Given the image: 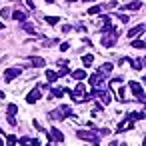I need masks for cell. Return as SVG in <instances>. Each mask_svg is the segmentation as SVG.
<instances>
[{"label": "cell", "mask_w": 146, "mask_h": 146, "mask_svg": "<svg viewBox=\"0 0 146 146\" xmlns=\"http://www.w3.org/2000/svg\"><path fill=\"white\" fill-rule=\"evenodd\" d=\"M120 38V30L118 28H110L108 32H104L102 34V46H106V48H112L114 44H116V40Z\"/></svg>", "instance_id": "cell-1"}, {"label": "cell", "mask_w": 146, "mask_h": 146, "mask_svg": "<svg viewBox=\"0 0 146 146\" xmlns=\"http://www.w3.org/2000/svg\"><path fill=\"white\" fill-rule=\"evenodd\" d=\"M76 136H78L80 140H88L90 144H100L98 134H92V132H88V130H78V132H76Z\"/></svg>", "instance_id": "cell-2"}, {"label": "cell", "mask_w": 146, "mask_h": 146, "mask_svg": "<svg viewBox=\"0 0 146 146\" xmlns=\"http://www.w3.org/2000/svg\"><path fill=\"white\" fill-rule=\"evenodd\" d=\"M84 92H86V88H84V84L80 82V84L74 88V92H70V94H72V100H74V102H84V100H86Z\"/></svg>", "instance_id": "cell-3"}, {"label": "cell", "mask_w": 146, "mask_h": 146, "mask_svg": "<svg viewBox=\"0 0 146 146\" xmlns=\"http://www.w3.org/2000/svg\"><path fill=\"white\" fill-rule=\"evenodd\" d=\"M88 82H90V86H94V88H100L102 84H104V72H96V74H92L90 78H88Z\"/></svg>", "instance_id": "cell-4"}, {"label": "cell", "mask_w": 146, "mask_h": 146, "mask_svg": "<svg viewBox=\"0 0 146 146\" xmlns=\"http://www.w3.org/2000/svg\"><path fill=\"white\" fill-rule=\"evenodd\" d=\"M68 114H70V106H60V108H56V112H50V118L62 120V118H66Z\"/></svg>", "instance_id": "cell-5"}, {"label": "cell", "mask_w": 146, "mask_h": 146, "mask_svg": "<svg viewBox=\"0 0 146 146\" xmlns=\"http://www.w3.org/2000/svg\"><path fill=\"white\" fill-rule=\"evenodd\" d=\"M130 90L134 92V96L140 100V102H144L146 98H144V90H142V86L138 84V82H130Z\"/></svg>", "instance_id": "cell-6"}, {"label": "cell", "mask_w": 146, "mask_h": 146, "mask_svg": "<svg viewBox=\"0 0 146 146\" xmlns=\"http://www.w3.org/2000/svg\"><path fill=\"white\" fill-rule=\"evenodd\" d=\"M20 72H22L20 68H8V70L4 72V80H6V82H10V80H14Z\"/></svg>", "instance_id": "cell-7"}, {"label": "cell", "mask_w": 146, "mask_h": 146, "mask_svg": "<svg viewBox=\"0 0 146 146\" xmlns=\"http://www.w3.org/2000/svg\"><path fill=\"white\" fill-rule=\"evenodd\" d=\"M40 96H42V94H40V86H38V88H34V90L26 96V102H28V104H34L36 100H40Z\"/></svg>", "instance_id": "cell-8"}, {"label": "cell", "mask_w": 146, "mask_h": 146, "mask_svg": "<svg viewBox=\"0 0 146 146\" xmlns=\"http://www.w3.org/2000/svg\"><path fill=\"white\" fill-rule=\"evenodd\" d=\"M26 16H28V14H26L24 10H14V12H12V18H14V20H18V22H24V20H26Z\"/></svg>", "instance_id": "cell-9"}, {"label": "cell", "mask_w": 146, "mask_h": 146, "mask_svg": "<svg viewBox=\"0 0 146 146\" xmlns=\"http://www.w3.org/2000/svg\"><path fill=\"white\" fill-rule=\"evenodd\" d=\"M142 32H144V24H138V26H134L132 30H128V36H130V38H134V36L142 34Z\"/></svg>", "instance_id": "cell-10"}, {"label": "cell", "mask_w": 146, "mask_h": 146, "mask_svg": "<svg viewBox=\"0 0 146 146\" xmlns=\"http://www.w3.org/2000/svg\"><path fill=\"white\" fill-rule=\"evenodd\" d=\"M30 64L36 66V68H42L46 62H44V58H40V56H30Z\"/></svg>", "instance_id": "cell-11"}, {"label": "cell", "mask_w": 146, "mask_h": 146, "mask_svg": "<svg viewBox=\"0 0 146 146\" xmlns=\"http://www.w3.org/2000/svg\"><path fill=\"white\" fill-rule=\"evenodd\" d=\"M70 74H72V78H76V80L88 78V76H86V70H74V72H70Z\"/></svg>", "instance_id": "cell-12"}, {"label": "cell", "mask_w": 146, "mask_h": 146, "mask_svg": "<svg viewBox=\"0 0 146 146\" xmlns=\"http://www.w3.org/2000/svg\"><path fill=\"white\" fill-rule=\"evenodd\" d=\"M52 138H54L56 142H64V134H62L58 128H52Z\"/></svg>", "instance_id": "cell-13"}, {"label": "cell", "mask_w": 146, "mask_h": 146, "mask_svg": "<svg viewBox=\"0 0 146 146\" xmlns=\"http://www.w3.org/2000/svg\"><path fill=\"white\" fill-rule=\"evenodd\" d=\"M132 126H134V120L130 118L128 122H122V124L118 126V132H124V130H128V128H132Z\"/></svg>", "instance_id": "cell-14"}, {"label": "cell", "mask_w": 146, "mask_h": 146, "mask_svg": "<svg viewBox=\"0 0 146 146\" xmlns=\"http://www.w3.org/2000/svg\"><path fill=\"white\" fill-rule=\"evenodd\" d=\"M130 64H132V68H136V70H142V68H144V58H138V60H132Z\"/></svg>", "instance_id": "cell-15"}, {"label": "cell", "mask_w": 146, "mask_h": 146, "mask_svg": "<svg viewBox=\"0 0 146 146\" xmlns=\"http://www.w3.org/2000/svg\"><path fill=\"white\" fill-rule=\"evenodd\" d=\"M46 78H48V82H54V80L60 78V76H58V72H54V70H46Z\"/></svg>", "instance_id": "cell-16"}, {"label": "cell", "mask_w": 146, "mask_h": 146, "mask_svg": "<svg viewBox=\"0 0 146 146\" xmlns=\"http://www.w3.org/2000/svg\"><path fill=\"white\" fill-rule=\"evenodd\" d=\"M20 144H34V146H38V140L28 138V136H22V138H20Z\"/></svg>", "instance_id": "cell-17"}, {"label": "cell", "mask_w": 146, "mask_h": 146, "mask_svg": "<svg viewBox=\"0 0 146 146\" xmlns=\"http://www.w3.org/2000/svg\"><path fill=\"white\" fill-rule=\"evenodd\" d=\"M140 6H142V2H140V0H134V2L126 4V8H128V10H138Z\"/></svg>", "instance_id": "cell-18"}, {"label": "cell", "mask_w": 146, "mask_h": 146, "mask_svg": "<svg viewBox=\"0 0 146 146\" xmlns=\"http://www.w3.org/2000/svg\"><path fill=\"white\" fill-rule=\"evenodd\" d=\"M22 30H26L28 34H36L34 26H32V24H28V22H22Z\"/></svg>", "instance_id": "cell-19"}, {"label": "cell", "mask_w": 146, "mask_h": 146, "mask_svg": "<svg viewBox=\"0 0 146 146\" xmlns=\"http://www.w3.org/2000/svg\"><path fill=\"white\" fill-rule=\"evenodd\" d=\"M92 60H94V56H92V54H86V56H84V58H82V64H84V66H86V68H88V66H90V64H92Z\"/></svg>", "instance_id": "cell-20"}, {"label": "cell", "mask_w": 146, "mask_h": 146, "mask_svg": "<svg viewBox=\"0 0 146 146\" xmlns=\"http://www.w3.org/2000/svg\"><path fill=\"white\" fill-rule=\"evenodd\" d=\"M98 98H102V104H108V102H110V96H108L104 90H100V92H98Z\"/></svg>", "instance_id": "cell-21"}, {"label": "cell", "mask_w": 146, "mask_h": 146, "mask_svg": "<svg viewBox=\"0 0 146 146\" xmlns=\"http://www.w3.org/2000/svg\"><path fill=\"white\" fill-rule=\"evenodd\" d=\"M132 48H138V50H142L144 48V42L142 40H132V44H130Z\"/></svg>", "instance_id": "cell-22"}, {"label": "cell", "mask_w": 146, "mask_h": 146, "mask_svg": "<svg viewBox=\"0 0 146 146\" xmlns=\"http://www.w3.org/2000/svg\"><path fill=\"white\" fill-rule=\"evenodd\" d=\"M100 72H104V74H108V72H112V62H106L102 68H100Z\"/></svg>", "instance_id": "cell-23"}, {"label": "cell", "mask_w": 146, "mask_h": 146, "mask_svg": "<svg viewBox=\"0 0 146 146\" xmlns=\"http://www.w3.org/2000/svg\"><path fill=\"white\" fill-rule=\"evenodd\" d=\"M60 98V96H64V90H60V88H52V98Z\"/></svg>", "instance_id": "cell-24"}, {"label": "cell", "mask_w": 146, "mask_h": 146, "mask_svg": "<svg viewBox=\"0 0 146 146\" xmlns=\"http://www.w3.org/2000/svg\"><path fill=\"white\" fill-rule=\"evenodd\" d=\"M16 112H18V108H16V104H8V114H10V116H14Z\"/></svg>", "instance_id": "cell-25"}, {"label": "cell", "mask_w": 146, "mask_h": 146, "mask_svg": "<svg viewBox=\"0 0 146 146\" xmlns=\"http://www.w3.org/2000/svg\"><path fill=\"white\" fill-rule=\"evenodd\" d=\"M0 14H2V18H10V16H12L10 8H2V12H0Z\"/></svg>", "instance_id": "cell-26"}, {"label": "cell", "mask_w": 146, "mask_h": 146, "mask_svg": "<svg viewBox=\"0 0 146 146\" xmlns=\"http://www.w3.org/2000/svg\"><path fill=\"white\" fill-rule=\"evenodd\" d=\"M46 22L54 26V24H58V18H56V16H46Z\"/></svg>", "instance_id": "cell-27"}, {"label": "cell", "mask_w": 146, "mask_h": 146, "mask_svg": "<svg viewBox=\"0 0 146 146\" xmlns=\"http://www.w3.org/2000/svg\"><path fill=\"white\" fill-rule=\"evenodd\" d=\"M100 10H102V8H100V6H92V8H90V10H88V14H98V12H100Z\"/></svg>", "instance_id": "cell-28"}, {"label": "cell", "mask_w": 146, "mask_h": 146, "mask_svg": "<svg viewBox=\"0 0 146 146\" xmlns=\"http://www.w3.org/2000/svg\"><path fill=\"white\" fill-rule=\"evenodd\" d=\"M6 140H8V144H16V136H12V134L6 136Z\"/></svg>", "instance_id": "cell-29"}, {"label": "cell", "mask_w": 146, "mask_h": 146, "mask_svg": "<svg viewBox=\"0 0 146 146\" xmlns=\"http://www.w3.org/2000/svg\"><path fill=\"white\" fill-rule=\"evenodd\" d=\"M66 74H68V68H66V66H62V70L58 72V76H66Z\"/></svg>", "instance_id": "cell-30"}, {"label": "cell", "mask_w": 146, "mask_h": 146, "mask_svg": "<svg viewBox=\"0 0 146 146\" xmlns=\"http://www.w3.org/2000/svg\"><path fill=\"white\" fill-rule=\"evenodd\" d=\"M8 124H10V126H16V120H14V116H10V114H8Z\"/></svg>", "instance_id": "cell-31"}, {"label": "cell", "mask_w": 146, "mask_h": 146, "mask_svg": "<svg viewBox=\"0 0 146 146\" xmlns=\"http://www.w3.org/2000/svg\"><path fill=\"white\" fill-rule=\"evenodd\" d=\"M68 48H70V44H68V42H64V44H62V46H60V50H62V52H66V50H68Z\"/></svg>", "instance_id": "cell-32"}, {"label": "cell", "mask_w": 146, "mask_h": 146, "mask_svg": "<svg viewBox=\"0 0 146 146\" xmlns=\"http://www.w3.org/2000/svg\"><path fill=\"white\" fill-rule=\"evenodd\" d=\"M110 84H112V86H116V84H122V78H114Z\"/></svg>", "instance_id": "cell-33"}, {"label": "cell", "mask_w": 146, "mask_h": 146, "mask_svg": "<svg viewBox=\"0 0 146 146\" xmlns=\"http://www.w3.org/2000/svg\"><path fill=\"white\" fill-rule=\"evenodd\" d=\"M118 16H120V20H122V22H128V16H126V14H118Z\"/></svg>", "instance_id": "cell-34"}, {"label": "cell", "mask_w": 146, "mask_h": 146, "mask_svg": "<svg viewBox=\"0 0 146 146\" xmlns=\"http://www.w3.org/2000/svg\"><path fill=\"white\" fill-rule=\"evenodd\" d=\"M70 30H72V28H70L68 24H64V26H62V32H70Z\"/></svg>", "instance_id": "cell-35"}, {"label": "cell", "mask_w": 146, "mask_h": 146, "mask_svg": "<svg viewBox=\"0 0 146 146\" xmlns=\"http://www.w3.org/2000/svg\"><path fill=\"white\" fill-rule=\"evenodd\" d=\"M26 2H28V6H30V8H34V0H26Z\"/></svg>", "instance_id": "cell-36"}, {"label": "cell", "mask_w": 146, "mask_h": 146, "mask_svg": "<svg viewBox=\"0 0 146 146\" xmlns=\"http://www.w3.org/2000/svg\"><path fill=\"white\" fill-rule=\"evenodd\" d=\"M84 2H94V0H84Z\"/></svg>", "instance_id": "cell-37"}, {"label": "cell", "mask_w": 146, "mask_h": 146, "mask_svg": "<svg viewBox=\"0 0 146 146\" xmlns=\"http://www.w3.org/2000/svg\"><path fill=\"white\" fill-rule=\"evenodd\" d=\"M0 28H4V24H2V22H0Z\"/></svg>", "instance_id": "cell-38"}, {"label": "cell", "mask_w": 146, "mask_h": 146, "mask_svg": "<svg viewBox=\"0 0 146 146\" xmlns=\"http://www.w3.org/2000/svg\"><path fill=\"white\" fill-rule=\"evenodd\" d=\"M68 2H74V0H68Z\"/></svg>", "instance_id": "cell-39"}]
</instances>
